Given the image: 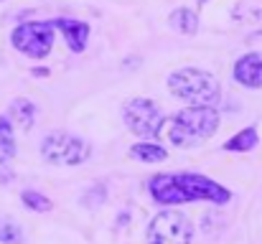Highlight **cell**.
<instances>
[{
	"label": "cell",
	"instance_id": "cell-1",
	"mask_svg": "<svg viewBox=\"0 0 262 244\" xmlns=\"http://www.w3.org/2000/svg\"><path fill=\"white\" fill-rule=\"evenodd\" d=\"M148 188H150L153 201L163 206L188 204V201H211L222 206L232 201L229 188L199 173H163V175L150 178Z\"/></svg>",
	"mask_w": 262,
	"mask_h": 244
},
{
	"label": "cell",
	"instance_id": "cell-2",
	"mask_svg": "<svg viewBox=\"0 0 262 244\" xmlns=\"http://www.w3.org/2000/svg\"><path fill=\"white\" fill-rule=\"evenodd\" d=\"M219 130V115L209 104H193L176 115L168 125V140L176 148H193Z\"/></svg>",
	"mask_w": 262,
	"mask_h": 244
},
{
	"label": "cell",
	"instance_id": "cell-3",
	"mask_svg": "<svg viewBox=\"0 0 262 244\" xmlns=\"http://www.w3.org/2000/svg\"><path fill=\"white\" fill-rule=\"evenodd\" d=\"M168 92L196 104H214L219 99V84L209 72L201 69H181L168 77Z\"/></svg>",
	"mask_w": 262,
	"mask_h": 244
},
{
	"label": "cell",
	"instance_id": "cell-4",
	"mask_svg": "<svg viewBox=\"0 0 262 244\" xmlns=\"http://www.w3.org/2000/svg\"><path fill=\"white\" fill-rule=\"evenodd\" d=\"M122 120L138 138H145V140H156L161 135L163 125H166L163 112L145 97L127 99L122 104Z\"/></svg>",
	"mask_w": 262,
	"mask_h": 244
},
{
	"label": "cell",
	"instance_id": "cell-5",
	"mask_svg": "<svg viewBox=\"0 0 262 244\" xmlns=\"http://www.w3.org/2000/svg\"><path fill=\"white\" fill-rule=\"evenodd\" d=\"M89 143L69 135V132H51L41 143V156L54 165H79L89 158Z\"/></svg>",
	"mask_w": 262,
	"mask_h": 244
},
{
	"label": "cell",
	"instance_id": "cell-6",
	"mask_svg": "<svg viewBox=\"0 0 262 244\" xmlns=\"http://www.w3.org/2000/svg\"><path fill=\"white\" fill-rule=\"evenodd\" d=\"M54 20H31V23H20L10 41L13 46L26 54V56H33V59H43L51 46H54Z\"/></svg>",
	"mask_w": 262,
	"mask_h": 244
},
{
	"label": "cell",
	"instance_id": "cell-7",
	"mask_svg": "<svg viewBox=\"0 0 262 244\" xmlns=\"http://www.w3.org/2000/svg\"><path fill=\"white\" fill-rule=\"evenodd\" d=\"M193 227L181 211H161L148 224V244H191Z\"/></svg>",
	"mask_w": 262,
	"mask_h": 244
},
{
	"label": "cell",
	"instance_id": "cell-8",
	"mask_svg": "<svg viewBox=\"0 0 262 244\" xmlns=\"http://www.w3.org/2000/svg\"><path fill=\"white\" fill-rule=\"evenodd\" d=\"M54 26L64 33L69 49L74 54H82L87 49V38H89V26L84 20H74V18H54Z\"/></svg>",
	"mask_w": 262,
	"mask_h": 244
},
{
	"label": "cell",
	"instance_id": "cell-9",
	"mask_svg": "<svg viewBox=\"0 0 262 244\" xmlns=\"http://www.w3.org/2000/svg\"><path fill=\"white\" fill-rule=\"evenodd\" d=\"M234 79L242 86L260 89L262 86V54H247L234 64Z\"/></svg>",
	"mask_w": 262,
	"mask_h": 244
},
{
	"label": "cell",
	"instance_id": "cell-10",
	"mask_svg": "<svg viewBox=\"0 0 262 244\" xmlns=\"http://www.w3.org/2000/svg\"><path fill=\"white\" fill-rule=\"evenodd\" d=\"M8 120L15 122L20 130H31V127H33V120H36V107H33V102H31V99H23V97L13 99L10 107H8Z\"/></svg>",
	"mask_w": 262,
	"mask_h": 244
},
{
	"label": "cell",
	"instance_id": "cell-11",
	"mask_svg": "<svg viewBox=\"0 0 262 244\" xmlns=\"http://www.w3.org/2000/svg\"><path fill=\"white\" fill-rule=\"evenodd\" d=\"M130 156L135 158V161H143V163H161L166 161V148H161V145H156V143H138V145H133L130 148Z\"/></svg>",
	"mask_w": 262,
	"mask_h": 244
},
{
	"label": "cell",
	"instance_id": "cell-12",
	"mask_svg": "<svg viewBox=\"0 0 262 244\" xmlns=\"http://www.w3.org/2000/svg\"><path fill=\"white\" fill-rule=\"evenodd\" d=\"M171 26H173L176 31H181L183 36H193L199 31V18H196L193 10L178 8V10H173V15H171Z\"/></svg>",
	"mask_w": 262,
	"mask_h": 244
},
{
	"label": "cell",
	"instance_id": "cell-13",
	"mask_svg": "<svg viewBox=\"0 0 262 244\" xmlns=\"http://www.w3.org/2000/svg\"><path fill=\"white\" fill-rule=\"evenodd\" d=\"M257 130L255 127H247V130H242V132H237L232 140H227L224 143V150H232V153H247V150H252L255 145H257Z\"/></svg>",
	"mask_w": 262,
	"mask_h": 244
},
{
	"label": "cell",
	"instance_id": "cell-14",
	"mask_svg": "<svg viewBox=\"0 0 262 244\" xmlns=\"http://www.w3.org/2000/svg\"><path fill=\"white\" fill-rule=\"evenodd\" d=\"M15 156V138H13V127H10V120H5L0 115V163L13 161Z\"/></svg>",
	"mask_w": 262,
	"mask_h": 244
},
{
	"label": "cell",
	"instance_id": "cell-15",
	"mask_svg": "<svg viewBox=\"0 0 262 244\" xmlns=\"http://www.w3.org/2000/svg\"><path fill=\"white\" fill-rule=\"evenodd\" d=\"M23 204L28 206V209H33V211H38V214H43V211H51V201L46 198V196H41V193H36V191H23Z\"/></svg>",
	"mask_w": 262,
	"mask_h": 244
},
{
	"label": "cell",
	"instance_id": "cell-16",
	"mask_svg": "<svg viewBox=\"0 0 262 244\" xmlns=\"http://www.w3.org/2000/svg\"><path fill=\"white\" fill-rule=\"evenodd\" d=\"M20 229L10 219H0V244H20Z\"/></svg>",
	"mask_w": 262,
	"mask_h": 244
},
{
	"label": "cell",
	"instance_id": "cell-17",
	"mask_svg": "<svg viewBox=\"0 0 262 244\" xmlns=\"http://www.w3.org/2000/svg\"><path fill=\"white\" fill-rule=\"evenodd\" d=\"M33 74H36V77H49V72H46V69H36Z\"/></svg>",
	"mask_w": 262,
	"mask_h": 244
},
{
	"label": "cell",
	"instance_id": "cell-18",
	"mask_svg": "<svg viewBox=\"0 0 262 244\" xmlns=\"http://www.w3.org/2000/svg\"><path fill=\"white\" fill-rule=\"evenodd\" d=\"M204 3H206V0H199V5H204Z\"/></svg>",
	"mask_w": 262,
	"mask_h": 244
}]
</instances>
